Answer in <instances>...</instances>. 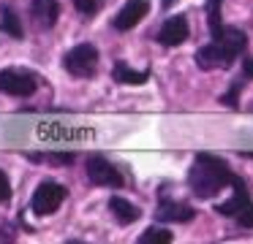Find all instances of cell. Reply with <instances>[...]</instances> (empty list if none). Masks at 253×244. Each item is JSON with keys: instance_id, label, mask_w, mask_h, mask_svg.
<instances>
[{"instance_id": "obj_15", "label": "cell", "mask_w": 253, "mask_h": 244, "mask_svg": "<svg viewBox=\"0 0 253 244\" xmlns=\"http://www.w3.org/2000/svg\"><path fill=\"white\" fill-rule=\"evenodd\" d=\"M171 242V233L161 225H153L139 236V244H169Z\"/></svg>"}, {"instance_id": "obj_5", "label": "cell", "mask_w": 253, "mask_h": 244, "mask_svg": "<svg viewBox=\"0 0 253 244\" xmlns=\"http://www.w3.org/2000/svg\"><path fill=\"white\" fill-rule=\"evenodd\" d=\"M39 87V76L22 68H3L0 70V92L14 98H28Z\"/></svg>"}, {"instance_id": "obj_6", "label": "cell", "mask_w": 253, "mask_h": 244, "mask_svg": "<svg viewBox=\"0 0 253 244\" xmlns=\"http://www.w3.org/2000/svg\"><path fill=\"white\" fill-rule=\"evenodd\" d=\"M87 179L98 187H123V174L117 166H112L104 155H90L87 157Z\"/></svg>"}, {"instance_id": "obj_21", "label": "cell", "mask_w": 253, "mask_h": 244, "mask_svg": "<svg viewBox=\"0 0 253 244\" xmlns=\"http://www.w3.org/2000/svg\"><path fill=\"white\" fill-rule=\"evenodd\" d=\"M52 163H63V166H68V163H74V155H49Z\"/></svg>"}, {"instance_id": "obj_14", "label": "cell", "mask_w": 253, "mask_h": 244, "mask_svg": "<svg viewBox=\"0 0 253 244\" xmlns=\"http://www.w3.org/2000/svg\"><path fill=\"white\" fill-rule=\"evenodd\" d=\"M0 30L6 33L8 38H17V41L25 35V27L11 5H0Z\"/></svg>"}, {"instance_id": "obj_16", "label": "cell", "mask_w": 253, "mask_h": 244, "mask_svg": "<svg viewBox=\"0 0 253 244\" xmlns=\"http://www.w3.org/2000/svg\"><path fill=\"white\" fill-rule=\"evenodd\" d=\"M242 84H245V79H242V76L231 81L229 92H223V95H220V103H223V106H229V108H240V92H242Z\"/></svg>"}, {"instance_id": "obj_12", "label": "cell", "mask_w": 253, "mask_h": 244, "mask_svg": "<svg viewBox=\"0 0 253 244\" xmlns=\"http://www.w3.org/2000/svg\"><path fill=\"white\" fill-rule=\"evenodd\" d=\"M112 79L117 81V84H144V81L150 79V68H131V65L126 63V60H117L115 65H112Z\"/></svg>"}, {"instance_id": "obj_17", "label": "cell", "mask_w": 253, "mask_h": 244, "mask_svg": "<svg viewBox=\"0 0 253 244\" xmlns=\"http://www.w3.org/2000/svg\"><path fill=\"white\" fill-rule=\"evenodd\" d=\"M104 3H106V0H74V5H77V11H79L82 16L98 14V11L104 8Z\"/></svg>"}, {"instance_id": "obj_7", "label": "cell", "mask_w": 253, "mask_h": 244, "mask_svg": "<svg viewBox=\"0 0 253 244\" xmlns=\"http://www.w3.org/2000/svg\"><path fill=\"white\" fill-rule=\"evenodd\" d=\"M196 217V209L182 201H174L169 193H158V209H155V220L158 222H191Z\"/></svg>"}, {"instance_id": "obj_3", "label": "cell", "mask_w": 253, "mask_h": 244, "mask_svg": "<svg viewBox=\"0 0 253 244\" xmlns=\"http://www.w3.org/2000/svg\"><path fill=\"white\" fill-rule=\"evenodd\" d=\"M63 68L77 79H90L98 70V49L93 43H79L63 57Z\"/></svg>"}, {"instance_id": "obj_4", "label": "cell", "mask_w": 253, "mask_h": 244, "mask_svg": "<svg viewBox=\"0 0 253 244\" xmlns=\"http://www.w3.org/2000/svg\"><path fill=\"white\" fill-rule=\"evenodd\" d=\"M66 195H68V190L63 187L60 182H52V179H46V182H41L39 187H36L33 198H30V209H33V214H39V217L55 214V211L63 206Z\"/></svg>"}, {"instance_id": "obj_1", "label": "cell", "mask_w": 253, "mask_h": 244, "mask_svg": "<svg viewBox=\"0 0 253 244\" xmlns=\"http://www.w3.org/2000/svg\"><path fill=\"white\" fill-rule=\"evenodd\" d=\"M220 5L223 0H207L204 11H207L210 22V38L212 41L196 52V65L202 70H218V68H231L237 57H242L248 49V35L240 27H231L220 22Z\"/></svg>"}, {"instance_id": "obj_23", "label": "cell", "mask_w": 253, "mask_h": 244, "mask_svg": "<svg viewBox=\"0 0 253 244\" xmlns=\"http://www.w3.org/2000/svg\"><path fill=\"white\" fill-rule=\"evenodd\" d=\"M240 155H242V157H253V152H240Z\"/></svg>"}, {"instance_id": "obj_11", "label": "cell", "mask_w": 253, "mask_h": 244, "mask_svg": "<svg viewBox=\"0 0 253 244\" xmlns=\"http://www.w3.org/2000/svg\"><path fill=\"white\" fill-rule=\"evenodd\" d=\"M251 204V193H248V184L242 182L240 176L234 179V195H231L226 204H220V206H215V211L218 214H223V217H237L245 206Z\"/></svg>"}, {"instance_id": "obj_8", "label": "cell", "mask_w": 253, "mask_h": 244, "mask_svg": "<svg viewBox=\"0 0 253 244\" xmlns=\"http://www.w3.org/2000/svg\"><path fill=\"white\" fill-rule=\"evenodd\" d=\"M191 35V25H188V16L185 14H177V16H169L164 25L158 27L155 33V41L161 46H180V43L188 41Z\"/></svg>"}, {"instance_id": "obj_18", "label": "cell", "mask_w": 253, "mask_h": 244, "mask_svg": "<svg viewBox=\"0 0 253 244\" xmlns=\"http://www.w3.org/2000/svg\"><path fill=\"white\" fill-rule=\"evenodd\" d=\"M237 225L240 228H253V204H248L245 209L237 214Z\"/></svg>"}, {"instance_id": "obj_20", "label": "cell", "mask_w": 253, "mask_h": 244, "mask_svg": "<svg viewBox=\"0 0 253 244\" xmlns=\"http://www.w3.org/2000/svg\"><path fill=\"white\" fill-rule=\"evenodd\" d=\"M242 73H245L248 79H253V57H251V54L242 57Z\"/></svg>"}, {"instance_id": "obj_9", "label": "cell", "mask_w": 253, "mask_h": 244, "mask_svg": "<svg viewBox=\"0 0 253 244\" xmlns=\"http://www.w3.org/2000/svg\"><path fill=\"white\" fill-rule=\"evenodd\" d=\"M147 11H150L147 0H128V3L120 8V14L115 16L112 25H115L117 30H131V27H136L139 22L147 16Z\"/></svg>"}, {"instance_id": "obj_10", "label": "cell", "mask_w": 253, "mask_h": 244, "mask_svg": "<svg viewBox=\"0 0 253 244\" xmlns=\"http://www.w3.org/2000/svg\"><path fill=\"white\" fill-rule=\"evenodd\" d=\"M30 16L41 30H49L57 25L60 16V3L57 0H30Z\"/></svg>"}, {"instance_id": "obj_2", "label": "cell", "mask_w": 253, "mask_h": 244, "mask_svg": "<svg viewBox=\"0 0 253 244\" xmlns=\"http://www.w3.org/2000/svg\"><path fill=\"white\" fill-rule=\"evenodd\" d=\"M234 179L237 174H231L226 160L212 152H199L188 174V187L196 198H215L226 184H234Z\"/></svg>"}, {"instance_id": "obj_13", "label": "cell", "mask_w": 253, "mask_h": 244, "mask_svg": "<svg viewBox=\"0 0 253 244\" xmlns=\"http://www.w3.org/2000/svg\"><path fill=\"white\" fill-rule=\"evenodd\" d=\"M109 209H112V214H115V220L120 222V225H131V222H136L139 217H142L139 206H133L131 201H126L123 195H112Z\"/></svg>"}, {"instance_id": "obj_19", "label": "cell", "mask_w": 253, "mask_h": 244, "mask_svg": "<svg viewBox=\"0 0 253 244\" xmlns=\"http://www.w3.org/2000/svg\"><path fill=\"white\" fill-rule=\"evenodd\" d=\"M8 198H11V182H8L6 171L0 168V204H3V201H8Z\"/></svg>"}, {"instance_id": "obj_22", "label": "cell", "mask_w": 253, "mask_h": 244, "mask_svg": "<svg viewBox=\"0 0 253 244\" xmlns=\"http://www.w3.org/2000/svg\"><path fill=\"white\" fill-rule=\"evenodd\" d=\"M161 5H164V8H171V5H174V0H164Z\"/></svg>"}]
</instances>
